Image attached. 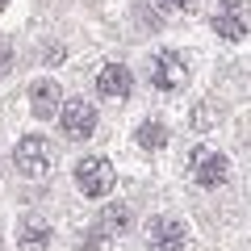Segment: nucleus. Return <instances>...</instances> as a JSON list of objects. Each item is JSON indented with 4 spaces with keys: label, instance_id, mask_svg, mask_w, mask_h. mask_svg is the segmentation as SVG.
<instances>
[{
    "label": "nucleus",
    "instance_id": "obj_1",
    "mask_svg": "<svg viewBox=\"0 0 251 251\" xmlns=\"http://www.w3.org/2000/svg\"><path fill=\"white\" fill-rule=\"evenodd\" d=\"M75 184H80V193L84 197H109L113 193V184H117V172H113V163L105 159V155H84L80 163H75Z\"/></svg>",
    "mask_w": 251,
    "mask_h": 251
},
{
    "label": "nucleus",
    "instance_id": "obj_2",
    "mask_svg": "<svg viewBox=\"0 0 251 251\" xmlns=\"http://www.w3.org/2000/svg\"><path fill=\"white\" fill-rule=\"evenodd\" d=\"M13 163H17L21 176L42 180V176H50V168H54V151H50V143H46L42 134H29V138H21V143H17Z\"/></svg>",
    "mask_w": 251,
    "mask_h": 251
},
{
    "label": "nucleus",
    "instance_id": "obj_3",
    "mask_svg": "<svg viewBox=\"0 0 251 251\" xmlns=\"http://www.w3.org/2000/svg\"><path fill=\"white\" fill-rule=\"evenodd\" d=\"M143 234H147V243H151V251H184V239H188L184 222H180V218H168V214L147 218Z\"/></svg>",
    "mask_w": 251,
    "mask_h": 251
},
{
    "label": "nucleus",
    "instance_id": "obj_4",
    "mask_svg": "<svg viewBox=\"0 0 251 251\" xmlns=\"http://www.w3.org/2000/svg\"><path fill=\"white\" fill-rule=\"evenodd\" d=\"M59 126L67 138H92V130H97V109H92V100H80V97H67L63 100V113H59Z\"/></svg>",
    "mask_w": 251,
    "mask_h": 251
},
{
    "label": "nucleus",
    "instance_id": "obj_5",
    "mask_svg": "<svg viewBox=\"0 0 251 251\" xmlns=\"http://www.w3.org/2000/svg\"><path fill=\"white\" fill-rule=\"evenodd\" d=\"M193 180L201 188H218L230 180V159L222 151H209V147H197L193 151Z\"/></svg>",
    "mask_w": 251,
    "mask_h": 251
},
{
    "label": "nucleus",
    "instance_id": "obj_6",
    "mask_svg": "<svg viewBox=\"0 0 251 251\" xmlns=\"http://www.w3.org/2000/svg\"><path fill=\"white\" fill-rule=\"evenodd\" d=\"M151 80H155V88H159V92H180L188 84L184 59H180L176 50H159V54H155V63H151Z\"/></svg>",
    "mask_w": 251,
    "mask_h": 251
},
{
    "label": "nucleus",
    "instance_id": "obj_7",
    "mask_svg": "<svg viewBox=\"0 0 251 251\" xmlns=\"http://www.w3.org/2000/svg\"><path fill=\"white\" fill-rule=\"evenodd\" d=\"M97 92L105 100H126L130 92H134V75H130V67H122V63H109V67H100L97 75Z\"/></svg>",
    "mask_w": 251,
    "mask_h": 251
},
{
    "label": "nucleus",
    "instance_id": "obj_8",
    "mask_svg": "<svg viewBox=\"0 0 251 251\" xmlns=\"http://www.w3.org/2000/svg\"><path fill=\"white\" fill-rule=\"evenodd\" d=\"M29 109H34V117H59L63 113V88L54 80H34L29 84Z\"/></svg>",
    "mask_w": 251,
    "mask_h": 251
},
{
    "label": "nucleus",
    "instance_id": "obj_9",
    "mask_svg": "<svg viewBox=\"0 0 251 251\" xmlns=\"http://www.w3.org/2000/svg\"><path fill=\"white\" fill-rule=\"evenodd\" d=\"M50 243V222L42 214H21L17 222V247L21 251H42Z\"/></svg>",
    "mask_w": 251,
    "mask_h": 251
},
{
    "label": "nucleus",
    "instance_id": "obj_10",
    "mask_svg": "<svg viewBox=\"0 0 251 251\" xmlns=\"http://www.w3.org/2000/svg\"><path fill=\"white\" fill-rule=\"evenodd\" d=\"M209 25H214V34L226 38V42H243V38H247V17H243V13H234V4L218 9Z\"/></svg>",
    "mask_w": 251,
    "mask_h": 251
},
{
    "label": "nucleus",
    "instance_id": "obj_11",
    "mask_svg": "<svg viewBox=\"0 0 251 251\" xmlns=\"http://www.w3.org/2000/svg\"><path fill=\"white\" fill-rule=\"evenodd\" d=\"M130 222H134L130 205H122V201H109V205L100 209V226H97V230H100V234H113V239H117V234L130 230Z\"/></svg>",
    "mask_w": 251,
    "mask_h": 251
},
{
    "label": "nucleus",
    "instance_id": "obj_12",
    "mask_svg": "<svg viewBox=\"0 0 251 251\" xmlns=\"http://www.w3.org/2000/svg\"><path fill=\"white\" fill-rule=\"evenodd\" d=\"M134 143L143 147V151H159V147H168V126L159 122H143L134 130Z\"/></svg>",
    "mask_w": 251,
    "mask_h": 251
},
{
    "label": "nucleus",
    "instance_id": "obj_13",
    "mask_svg": "<svg viewBox=\"0 0 251 251\" xmlns=\"http://www.w3.org/2000/svg\"><path fill=\"white\" fill-rule=\"evenodd\" d=\"M9 63H13V42L0 38V72H9Z\"/></svg>",
    "mask_w": 251,
    "mask_h": 251
},
{
    "label": "nucleus",
    "instance_id": "obj_14",
    "mask_svg": "<svg viewBox=\"0 0 251 251\" xmlns=\"http://www.w3.org/2000/svg\"><path fill=\"white\" fill-rule=\"evenodd\" d=\"M163 9H188V4H193V0H159Z\"/></svg>",
    "mask_w": 251,
    "mask_h": 251
},
{
    "label": "nucleus",
    "instance_id": "obj_15",
    "mask_svg": "<svg viewBox=\"0 0 251 251\" xmlns=\"http://www.w3.org/2000/svg\"><path fill=\"white\" fill-rule=\"evenodd\" d=\"M0 4H4V0H0Z\"/></svg>",
    "mask_w": 251,
    "mask_h": 251
}]
</instances>
